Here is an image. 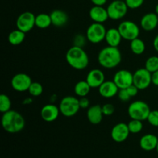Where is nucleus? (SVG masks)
I'll use <instances>...</instances> for the list:
<instances>
[{"instance_id": "nucleus-9", "label": "nucleus", "mask_w": 158, "mask_h": 158, "mask_svg": "<svg viewBox=\"0 0 158 158\" xmlns=\"http://www.w3.org/2000/svg\"><path fill=\"white\" fill-rule=\"evenodd\" d=\"M152 83V73L146 68H140L134 73V85L139 90H143L149 87Z\"/></svg>"}, {"instance_id": "nucleus-20", "label": "nucleus", "mask_w": 158, "mask_h": 158, "mask_svg": "<svg viewBox=\"0 0 158 158\" xmlns=\"http://www.w3.org/2000/svg\"><path fill=\"white\" fill-rule=\"evenodd\" d=\"M103 116L102 106L100 105H94L88 108L86 117L89 123L92 124L97 125L101 123Z\"/></svg>"}, {"instance_id": "nucleus-1", "label": "nucleus", "mask_w": 158, "mask_h": 158, "mask_svg": "<svg viewBox=\"0 0 158 158\" xmlns=\"http://www.w3.org/2000/svg\"><path fill=\"white\" fill-rule=\"evenodd\" d=\"M26 125V121L21 114L17 111L10 110L2 114V126L4 131L9 134H16L23 131Z\"/></svg>"}, {"instance_id": "nucleus-2", "label": "nucleus", "mask_w": 158, "mask_h": 158, "mask_svg": "<svg viewBox=\"0 0 158 158\" xmlns=\"http://www.w3.org/2000/svg\"><path fill=\"white\" fill-rule=\"evenodd\" d=\"M97 60L99 64L105 69H114L121 62V52L118 47L107 46L99 52Z\"/></svg>"}, {"instance_id": "nucleus-3", "label": "nucleus", "mask_w": 158, "mask_h": 158, "mask_svg": "<svg viewBox=\"0 0 158 158\" xmlns=\"http://www.w3.org/2000/svg\"><path fill=\"white\" fill-rule=\"evenodd\" d=\"M66 60L73 69L82 70L89 65V57L83 47L73 46L66 53Z\"/></svg>"}, {"instance_id": "nucleus-27", "label": "nucleus", "mask_w": 158, "mask_h": 158, "mask_svg": "<svg viewBox=\"0 0 158 158\" xmlns=\"http://www.w3.org/2000/svg\"><path fill=\"white\" fill-rule=\"evenodd\" d=\"M12 103L11 100L6 94H1L0 95V112L4 114L11 110Z\"/></svg>"}, {"instance_id": "nucleus-38", "label": "nucleus", "mask_w": 158, "mask_h": 158, "mask_svg": "<svg viewBox=\"0 0 158 158\" xmlns=\"http://www.w3.org/2000/svg\"><path fill=\"white\" fill-rule=\"evenodd\" d=\"M90 1L94 6H103L106 3L107 0H90Z\"/></svg>"}, {"instance_id": "nucleus-31", "label": "nucleus", "mask_w": 158, "mask_h": 158, "mask_svg": "<svg viewBox=\"0 0 158 158\" xmlns=\"http://www.w3.org/2000/svg\"><path fill=\"white\" fill-rule=\"evenodd\" d=\"M148 123L153 127H158V110H151L149 116L148 117Z\"/></svg>"}, {"instance_id": "nucleus-32", "label": "nucleus", "mask_w": 158, "mask_h": 158, "mask_svg": "<svg viewBox=\"0 0 158 158\" xmlns=\"http://www.w3.org/2000/svg\"><path fill=\"white\" fill-rule=\"evenodd\" d=\"M127 6L131 9H136L140 8L144 2V0H125Z\"/></svg>"}, {"instance_id": "nucleus-19", "label": "nucleus", "mask_w": 158, "mask_h": 158, "mask_svg": "<svg viewBox=\"0 0 158 158\" xmlns=\"http://www.w3.org/2000/svg\"><path fill=\"white\" fill-rule=\"evenodd\" d=\"M140 147L145 151H152L157 149L158 143V137L152 134H147L140 138Z\"/></svg>"}, {"instance_id": "nucleus-33", "label": "nucleus", "mask_w": 158, "mask_h": 158, "mask_svg": "<svg viewBox=\"0 0 158 158\" xmlns=\"http://www.w3.org/2000/svg\"><path fill=\"white\" fill-rule=\"evenodd\" d=\"M102 110L104 116H111L115 111V107L111 103H106L102 106Z\"/></svg>"}, {"instance_id": "nucleus-17", "label": "nucleus", "mask_w": 158, "mask_h": 158, "mask_svg": "<svg viewBox=\"0 0 158 158\" xmlns=\"http://www.w3.org/2000/svg\"><path fill=\"white\" fill-rule=\"evenodd\" d=\"M140 26L147 32L154 30L158 26V15L155 12L145 14L140 20Z\"/></svg>"}, {"instance_id": "nucleus-6", "label": "nucleus", "mask_w": 158, "mask_h": 158, "mask_svg": "<svg viewBox=\"0 0 158 158\" xmlns=\"http://www.w3.org/2000/svg\"><path fill=\"white\" fill-rule=\"evenodd\" d=\"M106 30L103 23H92L86 30V40L93 44H98L105 40Z\"/></svg>"}, {"instance_id": "nucleus-24", "label": "nucleus", "mask_w": 158, "mask_h": 158, "mask_svg": "<svg viewBox=\"0 0 158 158\" xmlns=\"http://www.w3.org/2000/svg\"><path fill=\"white\" fill-rule=\"evenodd\" d=\"M91 87L86 80H81L76 83L74 86V92L79 97H84L89 94Z\"/></svg>"}, {"instance_id": "nucleus-10", "label": "nucleus", "mask_w": 158, "mask_h": 158, "mask_svg": "<svg viewBox=\"0 0 158 158\" xmlns=\"http://www.w3.org/2000/svg\"><path fill=\"white\" fill-rule=\"evenodd\" d=\"M16 28L24 32H28L35 26V15L31 12H24L16 19Z\"/></svg>"}, {"instance_id": "nucleus-18", "label": "nucleus", "mask_w": 158, "mask_h": 158, "mask_svg": "<svg viewBox=\"0 0 158 158\" xmlns=\"http://www.w3.org/2000/svg\"><path fill=\"white\" fill-rule=\"evenodd\" d=\"M99 94L103 98H113L117 95L119 92V88L114 81H104L103 84L98 88Z\"/></svg>"}, {"instance_id": "nucleus-39", "label": "nucleus", "mask_w": 158, "mask_h": 158, "mask_svg": "<svg viewBox=\"0 0 158 158\" xmlns=\"http://www.w3.org/2000/svg\"><path fill=\"white\" fill-rule=\"evenodd\" d=\"M152 83L156 86H158V70L152 73Z\"/></svg>"}, {"instance_id": "nucleus-34", "label": "nucleus", "mask_w": 158, "mask_h": 158, "mask_svg": "<svg viewBox=\"0 0 158 158\" xmlns=\"http://www.w3.org/2000/svg\"><path fill=\"white\" fill-rule=\"evenodd\" d=\"M117 96H118L119 99L123 102H127L128 100L131 98V97L130 96V94H128L127 89H119V92L118 94H117Z\"/></svg>"}, {"instance_id": "nucleus-11", "label": "nucleus", "mask_w": 158, "mask_h": 158, "mask_svg": "<svg viewBox=\"0 0 158 158\" xmlns=\"http://www.w3.org/2000/svg\"><path fill=\"white\" fill-rule=\"evenodd\" d=\"M32 83L31 77L24 73H19L15 74L11 80V86L12 89L20 93L28 91Z\"/></svg>"}, {"instance_id": "nucleus-4", "label": "nucleus", "mask_w": 158, "mask_h": 158, "mask_svg": "<svg viewBox=\"0 0 158 158\" xmlns=\"http://www.w3.org/2000/svg\"><path fill=\"white\" fill-rule=\"evenodd\" d=\"M127 113L129 117L133 120L143 121L148 120V116L151 113V108L146 102L136 100L129 105Z\"/></svg>"}, {"instance_id": "nucleus-8", "label": "nucleus", "mask_w": 158, "mask_h": 158, "mask_svg": "<svg viewBox=\"0 0 158 158\" xmlns=\"http://www.w3.org/2000/svg\"><path fill=\"white\" fill-rule=\"evenodd\" d=\"M128 9L125 1L123 0H114L106 8L109 18L113 20L123 19L127 13Z\"/></svg>"}, {"instance_id": "nucleus-36", "label": "nucleus", "mask_w": 158, "mask_h": 158, "mask_svg": "<svg viewBox=\"0 0 158 158\" xmlns=\"http://www.w3.org/2000/svg\"><path fill=\"white\" fill-rule=\"evenodd\" d=\"M79 103H80V106L82 109H86L89 107V100L86 97H80L79 99Z\"/></svg>"}, {"instance_id": "nucleus-40", "label": "nucleus", "mask_w": 158, "mask_h": 158, "mask_svg": "<svg viewBox=\"0 0 158 158\" xmlns=\"http://www.w3.org/2000/svg\"><path fill=\"white\" fill-rule=\"evenodd\" d=\"M153 46H154V49L158 52V35L155 36V38L154 39V41H153Z\"/></svg>"}, {"instance_id": "nucleus-41", "label": "nucleus", "mask_w": 158, "mask_h": 158, "mask_svg": "<svg viewBox=\"0 0 158 158\" xmlns=\"http://www.w3.org/2000/svg\"><path fill=\"white\" fill-rule=\"evenodd\" d=\"M32 102V100L31 98H26V100L23 101V104H29Z\"/></svg>"}, {"instance_id": "nucleus-30", "label": "nucleus", "mask_w": 158, "mask_h": 158, "mask_svg": "<svg viewBox=\"0 0 158 158\" xmlns=\"http://www.w3.org/2000/svg\"><path fill=\"white\" fill-rule=\"evenodd\" d=\"M28 92L32 97H40L43 92V86L38 82H32L29 86Z\"/></svg>"}, {"instance_id": "nucleus-29", "label": "nucleus", "mask_w": 158, "mask_h": 158, "mask_svg": "<svg viewBox=\"0 0 158 158\" xmlns=\"http://www.w3.org/2000/svg\"><path fill=\"white\" fill-rule=\"evenodd\" d=\"M127 126L131 134H138L143 130V125L141 120L131 119V121L127 123Z\"/></svg>"}, {"instance_id": "nucleus-7", "label": "nucleus", "mask_w": 158, "mask_h": 158, "mask_svg": "<svg viewBox=\"0 0 158 158\" xmlns=\"http://www.w3.org/2000/svg\"><path fill=\"white\" fill-rule=\"evenodd\" d=\"M117 29L122 38L130 42L134 39L138 38L140 35L139 26L134 22L129 21V20H125L120 23Z\"/></svg>"}, {"instance_id": "nucleus-37", "label": "nucleus", "mask_w": 158, "mask_h": 158, "mask_svg": "<svg viewBox=\"0 0 158 158\" xmlns=\"http://www.w3.org/2000/svg\"><path fill=\"white\" fill-rule=\"evenodd\" d=\"M127 90L128 94H130V96H131V97H135V96L137 95L139 89L135 86V85L132 84L131 86H130L129 87L127 88Z\"/></svg>"}, {"instance_id": "nucleus-16", "label": "nucleus", "mask_w": 158, "mask_h": 158, "mask_svg": "<svg viewBox=\"0 0 158 158\" xmlns=\"http://www.w3.org/2000/svg\"><path fill=\"white\" fill-rule=\"evenodd\" d=\"M89 18L97 23H103L109 18L107 9H105L103 6H94L89 12Z\"/></svg>"}, {"instance_id": "nucleus-5", "label": "nucleus", "mask_w": 158, "mask_h": 158, "mask_svg": "<svg viewBox=\"0 0 158 158\" xmlns=\"http://www.w3.org/2000/svg\"><path fill=\"white\" fill-rule=\"evenodd\" d=\"M59 107L60 114L63 116L66 117H73L80 109L79 99L73 96H66L61 100Z\"/></svg>"}, {"instance_id": "nucleus-23", "label": "nucleus", "mask_w": 158, "mask_h": 158, "mask_svg": "<svg viewBox=\"0 0 158 158\" xmlns=\"http://www.w3.org/2000/svg\"><path fill=\"white\" fill-rule=\"evenodd\" d=\"M26 38V32L19 30V29H15L12 30L8 36L9 43L12 46H18V45L23 43V42Z\"/></svg>"}, {"instance_id": "nucleus-15", "label": "nucleus", "mask_w": 158, "mask_h": 158, "mask_svg": "<svg viewBox=\"0 0 158 158\" xmlns=\"http://www.w3.org/2000/svg\"><path fill=\"white\" fill-rule=\"evenodd\" d=\"M86 80L91 88H99L105 81V75L100 69H91L86 76Z\"/></svg>"}, {"instance_id": "nucleus-14", "label": "nucleus", "mask_w": 158, "mask_h": 158, "mask_svg": "<svg viewBox=\"0 0 158 158\" xmlns=\"http://www.w3.org/2000/svg\"><path fill=\"white\" fill-rule=\"evenodd\" d=\"M60 114V107L53 103H48L42 107L40 116L46 122H53L59 117Z\"/></svg>"}, {"instance_id": "nucleus-42", "label": "nucleus", "mask_w": 158, "mask_h": 158, "mask_svg": "<svg viewBox=\"0 0 158 158\" xmlns=\"http://www.w3.org/2000/svg\"><path fill=\"white\" fill-rule=\"evenodd\" d=\"M155 13L158 15V4L155 6Z\"/></svg>"}, {"instance_id": "nucleus-26", "label": "nucleus", "mask_w": 158, "mask_h": 158, "mask_svg": "<svg viewBox=\"0 0 158 158\" xmlns=\"http://www.w3.org/2000/svg\"><path fill=\"white\" fill-rule=\"evenodd\" d=\"M130 47H131V49L133 53H134L135 55H141V54L144 52L145 49H146L144 42L142 40H140L139 37L131 40Z\"/></svg>"}, {"instance_id": "nucleus-21", "label": "nucleus", "mask_w": 158, "mask_h": 158, "mask_svg": "<svg viewBox=\"0 0 158 158\" xmlns=\"http://www.w3.org/2000/svg\"><path fill=\"white\" fill-rule=\"evenodd\" d=\"M122 36L119 32L118 29L116 28H110L106 30L105 41L106 42L108 46L118 47L122 40Z\"/></svg>"}, {"instance_id": "nucleus-12", "label": "nucleus", "mask_w": 158, "mask_h": 158, "mask_svg": "<svg viewBox=\"0 0 158 158\" xmlns=\"http://www.w3.org/2000/svg\"><path fill=\"white\" fill-rule=\"evenodd\" d=\"M113 81L115 83L119 89H127L134 84V74L127 69H120L114 74Z\"/></svg>"}, {"instance_id": "nucleus-13", "label": "nucleus", "mask_w": 158, "mask_h": 158, "mask_svg": "<svg viewBox=\"0 0 158 158\" xmlns=\"http://www.w3.org/2000/svg\"><path fill=\"white\" fill-rule=\"evenodd\" d=\"M130 132L127 123H118L111 130V137L117 143L124 142L129 137Z\"/></svg>"}, {"instance_id": "nucleus-22", "label": "nucleus", "mask_w": 158, "mask_h": 158, "mask_svg": "<svg viewBox=\"0 0 158 158\" xmlns=\"http://www.w3.org/2000/svg\"><path fill=\"white\" fill-rule=\"evenodd\" d=\"M49 15L51 17L52 25L56 26V27H61V26H65L69 19V17H68L66 12L63 10H60V9H55Z\"/></svg>"}, {"instance_id": "nucleus-43", "label": "nucleus", "mask_w": 158, "mask_h": 158, "mask_svg": "<svg viewBox=\"0 0 158 158\" xmlns=\"http://www.w3.org/2000/svg\"><path fill=\"white\" fill-rule=\"evenodd\" d=\"M156 150H157V152L158 153V143H157V149H156Z\"/></svg>"}, {"instance_id": "nucleus-25", "label": "nucleus", "mask_w": 158, "mask_h": 158, "mask_svg": "<svg viewBox=\"0 0 158 158\" xmlns=\"http://www.w3.org/2000/svg\"><path fill=\"white\" fill-rule=\"evenodd\" d=\"M52 25L50 15L40 13L35 15V26L40 29H46Z\"/></svg>"}, {"instance_id": "nucleus-28", "label": "nucleus", "mask_w": 158, "mask_h": 158, "mask_svg": "<svg viewBox=\"0 0 158 158\" xmlns=\"http://www.w3.org/2000/svg\"><path fill=\"white\" fill-rule=\"evenodd\" d=\"M144 68H146L151 73L158 70V56H150L145 62Z\"/></svg>"}, {"instance_id": "nucleus-35", "label": "nucleus", "mask_w": 158, "mask_h": 158, "mask_svg": "<svg viewBox=\"0 0 158 158\" xmlns=\"http://www.w3.org/2000/svg\"><path fill=\"white\" fill-rule=\"evenodd\" d=\"M86 38L83 35H77L74 37L73 40V46H79V47H83L85 45Z\"/></svg>"}]
</instances>
